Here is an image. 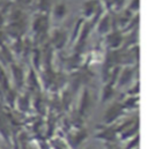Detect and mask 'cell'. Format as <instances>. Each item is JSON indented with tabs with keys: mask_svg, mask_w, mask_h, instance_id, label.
Here are the masks:
<instances>
[{
	"mask_svg": "<svg viewBox=\"0 0 148 149\" xmlns=\"http://www.w3.org/2000/svg\"><path fill=\"white\" fill-rule=\"evenodd\" d=\"M111 96H112V88H111V84H109L104 89V101L108 100V98H110Z\"/></svg>",
	"mask_w": 148,
	"mask_h": 149,
	"instance_id": "4fadbf2b",
	"label": "cell"
},
{
	"mask_svg": "<svg viewBox=\"0 0 148 149\" xmlns=\"http://www.w3.org/2000/svg\"><path fill=\"white\" fill-rule=\"evenodd\" d=\"M139 5H140V0H132V2L130 5V8L133 9V10H138L139 9Z\"/></svg>",
	"mask_w": 148,
	"mask_h": 149,
	"instance_id": "5bb4252c",
	"label": "cell"
},
{
	"mask_svg": "<svg viewBox=\"0 0 148 149\" xmlns=\"http://www.w3.org/2000/svg\"><path fill=\"white\" fill-rule=\"evenodd\" d=\"M3 37H5L3 33H2V31H0V43H2V42H3Z\"/></svg>",
	"mask_w": 148,
	"mask_h": 149,
	"instance_id": "2e32d148",
	"label": "cell"
},
{
	"mask_svg": "<svg viewBox=\"0 0 148 149\" xmlns=\"http://www.w3.org/2000/svg\"><path fill=\"white\" fill-rule=\"evenodd\" d=\"M109 24H110V21H109V16H104L102 20H101V23H100V33L104 34L109 30Z\"/></svg>",
	"mask_w": 148,
	"mask_h": 149,
	"instance_id": "ba28073f",
	"label": "cell"
},
{
	"mask_svg": "<svg viewBox=\"0 0 148 149\" xmlns=\"http://www.w3.org/2000/svg\"><path fill=\"white\" fill-rule=\"evenodd\" d=\"M113 136H114V132L113 131H107L105 133L98 135V138H103V139H107V140H110Z\"/></svg>",
	"mask_w": 148,
	"mask_h": 149,
	"instance_id": "7c38bea8",
	"label": "cell"
},
{
	"mask_svg": "<svg viewBox=\"0 0 148 149\" xmlns=\"http://www.w3.org/2000/svg\"><path fill=\"white\" fill-rule=\"evenodd\" d=\"M65 40H66V37L63 33H57L53 37V43H54L56 47H58V49H60L65 44Z\"/></svg>",
	"mask_w": 148,
	"mask_h": 149,
	"instance_id": "5b68a950",
	"label": "cell"
},
{
	"mask_svg": "<svg viewBox=\"0 0 148 149\" xmlns=\"http://www.w3.org/2000/svg\"><path fill=\"white\" fill-rule=\"evenodd\" d=\"M13 73L15 75V80L17 82V84H22L23 83V72L21 68H19L17 66H13Z\"/></svg>",
	"mask_w": 148,
	"mask_h": 149,
	"instance_id": "52a82bcc",
	"label": "cell"
},
{
	"mask_svg": "<svg viewBox=\"0 0 148 149\" xmlns=\"http://www.w3.org/2000/svg\"><path fill=\"white\" fill-rule=\"evenodd\" d=\"M65 14H66V6L64 3H58L54 7V16L58 19H61L65 16Z\"/></svg>",
	"mask_w": 148,
	"mask_h": 149,
	"instance_id": "8992f818",
	"label": "cell"
},
{
	"mask_svg": "<svg viewBox=\"0 0 148 149\" xmlns=\"http://www.w3.org/2000/svg\"><path fill=\"white\" fill-rule=\"evenodd\" d=\"M83 10H84V14L87 16H90L93 15L96 10H98V6H97V1L95 0H89L84 3L83 6Z\"/></svg>",
	"mask_w": 148,
	"mask_h": 149,
	"instance_id": "3957f363",
	"label": "cell"
},
{
	"mask_svg": "<svg viewBox=\"0 0 148 149\" xmlns=\"http://www.w3.org/2000/svg\"><path fill=\"white\" fill-rule=\"evenodd\" d=\"M34 30L36 31L37 34H40L43 31L46 30L47 28V17L45 15H39L37 16L34 21Z\"/></svg>",
	"mask_w": 148,
	"mask_h": 149,
	"instance_id": "6da1fadb",
	"label": "cell"
},
{
	"mask_svg": "<svg viewBox=\"0 0 148 149\" xmlns=\"http://www.w3.org/2000/svg\"><path fill=\"white\" fill-rule=\"evenodd\" d=\"M2 24H3V15L0 14V28L2 27Z\"/></svg>",
	"mask_w": 148,
	"mask_h": 149,
	"instance_id": "9a60e30c",
	"label": "cell"
},
{
	"mask_svg": "<svg viewBox=\"0 0 148 149\" xmlns=\"http://www.w3.org/2000/svg\"><path fill=\"white\" fill-rule=\"evenodd\" d=\"M50 5H51V0H40V1H39V8H40L43 12L49 10Z\"/></svg>",
	"mask_w": 148,
	"mask_h": 149,
	"instance_id": "30bf717a",
	"label": "cell"
},
{
	"mask_svg": "<svg viewBox=\"0 0 148 149\" xmlns=\"http://www.w3.org/2000/svg\"><path fill=\"white\" fill-rule=\"evenodd\" d=\"M88 103H89V96H88V93L86 91L84 93V96H83V100H82V107H81V112H84L86 109L88 108Z\"/></svg>",
	"mask_w": 148,
	"mask_h": 149,
	"instance_id": "8fae6325",
	"label": "cell"
},
{
	"mask_svg": "<svg viewBox=\"0 0 148 149\" xmlns=\"http://www.w3.org/2000/svg\"><path fill=\"white\" fill-rule=\"evenodd\" d=\"M131 77H132V71L130 70V68H126L124 72H123V74L120 76V84H125V83H127L130 80H131Z\"/></svg>",
	"mask_w": 148,
	"mask_h": 149,
	"instance_id": "9c48e42d",
	"label": "cell"
},
{
	"mask_svg": "<svg viewBox=\"0 0 148 149\" xmlns=\"http://www.w3.org/2000/svg\"><path fill=\"white\" fill-rule=\"evenodd\" d=\"M121 43V36L118 33H113L109 36V44L111 47H118Z\"/></svg>",
	"mask_w": 148,
	"mask_h": 149,
	"instance_id": "277c9868",
	"label": "cell"
},
{
	"mask_svg": "<svg viewBox=\"0 0 148 149\" xmlns=\"http://www.w3.org/2000/svg\"><path fill=\"white\" fill-rule=\"evenodd\" d=\"M120 112H121V109H120V107L119 105H117V104H114L112 108H110L108 112H107V114H105V121L107 123H111V121H113L119 114H120Z\"/></svg>",
	"mask_w": 148,
	"mask_h": 149,
	"instance_id": "7a4b0ae2",
	"label": "cell"
}]
</instances>
